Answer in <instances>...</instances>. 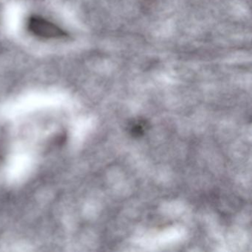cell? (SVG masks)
Returning a JSON list of instances; mask_svg holds the SVG:
<instances>
[{"mask_svg":"<svg viewBox=\"0 0 252 252\" xmlns=\"http://www.w3.org/2000/svg\"><path fill=\"white\" fill-rule=\"evenodd\" d=\"M29 29L33 34L47 39H56L65 36V33L54 23L39 17H33L29 21Z\"/></svg>","mask_w":252,"mask_h":252,"instance_id":"obj_1","label":"cell"}]
</instances>
